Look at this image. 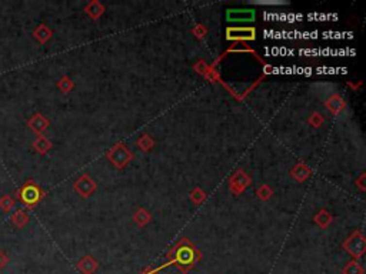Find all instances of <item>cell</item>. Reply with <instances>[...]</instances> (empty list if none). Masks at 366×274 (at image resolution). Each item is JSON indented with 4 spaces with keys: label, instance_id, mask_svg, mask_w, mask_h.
I'll use <instances>...</instances> for the list:
<instances>
[{
    "label": "cell",
    "instance_id": "6da1fadb",
    "mask_svg": "<svg viewBox=\"0 0 366 274\" xmlns=\"http://www.w3.org/2000/svg\"><path fill=\"white\" fill-rule=\"evenodd\" d=\"M228 39L231 40H239V39H255V29L250 27H242V29H228Z\"/></svg>",
    "mask_w": 366,
    "mask_h": 274
},
{
    "label": "cell",
    "instance_id": "7a4b0ae2",
    "mask_svg": "<svg viewBox=\"0 0 366 274\" xmlns=\"http://www.w3.org/2000/svg\"><path fill=\"white\" fill-rule=\"evenodd\" d=\"M255 19V13L253 10H229L228 12V20L231 22H250Z\"/></svg>",
    "mask_w": 366,
    "mask_h": 274
},
{
    "label": "cell",
    "instance_id": "3957f363",
    "mask_svg": "<svg viewBox=\"0 0 366 274\" xmlns=\"http://www.w3.org/2000/svg\"><path fill=\"white\" fill-rule=\"evenodd\" d=\"M20 196H22V200H23L25 203H27V204H33V203H36V201L39 200V190H37L34 186L27 184V186H25V187L22 189Z\"/></svg>",
    "mask_w": 366,
    "mask_h": 274
},
{
    "label": "cell",
    "instance_id": "277c9868",
    "mask_svg": "<svg viewBox=\"0 0 366 274\" xmlns=\"http://www.w3.org/2000/svg\"><path fill=\"white\" fill-rule=\"evenodd\" d=\"M0 206H1V209H3L4 211H9V210L12 209V206H13L12 197H9V196H4L3 199L0 200Z\"/></svg>",
    "mask_w": 366,
    "mask_h": 274
},
{
    "label": "cell",
    "instance_id": "5b68a950",
    "mask_svg": "<svg viewBox=\"0 0 366 274\" xmlns=\"http://www.w3.org/2000/svg\"><path fill=\"white\" fill-rule=\"evenodd\" d=\"M6 263H7V256H6L3 251H0V269H1V267H4V266H6Z\"/></svg>",
    "mask_w": 366,
    "mask_h": 274
}]
</instances>
